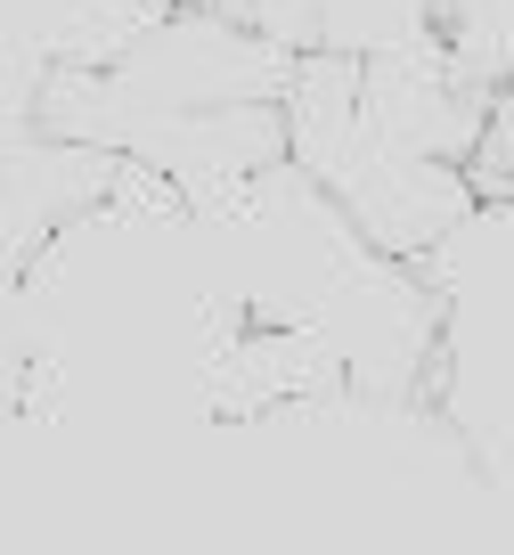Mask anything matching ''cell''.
I'll use <instances>...</instances> for the list:
<instances>
[{
  "label": "cell",
  "instance_id": "1",
  "mask_svg": "<svg viewBox=\"0 0 514 555\" xmlns=\"http://www.w3.org/2000/svg\"><path fill=\"white\" fill-rule=\"evenodd\" d=\"M237 25L286 50H319L326 41V0H237Z\"/></svg>",
  "mask_w": 514,
  "mask_h": 555
},
{
  "label": "cell",
  "instance_id": "2",
  "mask_svg": "<svg viewBox=\"0 0 514 555\" xmlns=\"http://www.w3.org/2000/svg\"><path fill=\"white\" fill-rule=\"evenodd\" d=\"M189 17H237V0H180Z\"/></svg>",
  "mask_w": 514,
  "mask_h": 555
}]
</instances>
